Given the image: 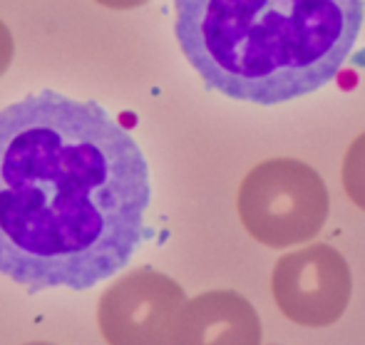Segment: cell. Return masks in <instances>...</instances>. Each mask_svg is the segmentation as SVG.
<instances>
[{
  "label": "cell",
  "mask_w": 365,
  "mask_h": 345,
  "mask_svg": "<svg viewBox=\"0 0 365 345\" xmlns=\"http://www.w3.org/2000/svg\"><path fill=\"white\" fill-rule=\"evenodd\" d=\"M13 55H15L13 35H10L8 25L0 20V77H3L5 70L10 68V63H13Z\"/></svg>",
  "instance_id": "8"
},
{
  "label": "cell",
  "mask_w": 365,
  "mask_h": 345,
  "mask_svg": "<svg viewBox=\"0 0 365 345\" xmlns=\"http://www.w3.org/2000/svg\"><path fill=\"white\" fill-rule=\"evenodd\" d=\"M351 291V266L328 244L284 254L271 274V293L279 311L306 328H326L343 318Z\"/></svg>",
  "instance_id": "5"
},
{
  "label": "cell",
  "mask_w": 365,
  "mask_h": 345,
  "mask_svg": "<svg viewBox=\"0 0 365 345\" xmlns=\"http://www.w3.org/2000/svg\"><path fill=\"white\" fill-rule=\"evenodd\" d=\"M244 229L269 249L306 244L331 209L323 177L301 159H266L244 177L236 197Z\"/></svg>",
  "instance_id": "3"
},
{
  "label": "cell",
  "mask_w": 365,
  "mask_h": 345,
  "mask_svg": "<svg viewBox=\"0 0 365 345\" xmlns=\"http://www.w3.org/2000/svg\"><path fill=\"white\" fill-rule=\"evenodd\" d=\"M174 345H261V321L236 291H207L179 316Z\"/></svg>",
  "instance_id": "6"
},
{
  "label": "cell",
  "mask_w": 365,
  "mask_h": 345,
  "mask_svg": "<svg viewBox=\"0 0 365 345\" xmlns=\"http://www.w3.org/2000/svg\"><path fill=\"white\" fill-rule=\"evenodd\" d=\"M149 167L90 100L40 90L0 110V274L30 291L92 288L149 239Z\"/></svg>",
  "instance_id": "1"
},
{
  "label": "cell",
  "mask_w": 365,
  "mask_h": 345,
  "mask_svg": "<svg viewBox=\"0 0 365 345\" xmlns=\"http://www.w3.org/2000/svg\"><path fill=\"white\" fill-rule=\"evenodd\" d=\"M179 48L229 100L281 105L343 70L363 28V0H174Z\"/></svg>",
  "instance_id": "2"
},
{
  "label": "cell",
  "mask_w": 365,
  "mask_h": 345,
  "mask_svg": "<svg viewBox=\"0 0 365 345\" xmlns=\"http://www.w3.org/2000/svg\"><path fill=\"white\" fill-rule=\"evenodd\" d=\"M184 306V288L145 266L102 293L97 323L107 345H174Z\"/></svg>",
  "instance_id": "4"
},
{
  "label": "cell",
  "mask_w": 365,
  "mask_h": 345,
  "mask_svg": "<svg viewBox=\"0 0 365 345\" xmlns=\"http://www.w3.org/2000/svg\"><path fill=\"white\" fill-rule=\"evenodd\" d=\"M28 345H50V343H28Z\"/></svg>",
  "instance_id": "10"
},
{
  "label": "cell",
  "mask_w": 365,
  "mask_h": 345,
  "mask_svg": "<svg viewBox=\"0 0 365 345\" xmlns=\"http://www.w3.org/2000/svg\"><path fill=\"white\" fill-rule=\"evenodd\" d=\"M341 179L348 199L365 211V132L353 139L348 147L346 157H343Z\"/></svg>",
  "instance_id": "7"
},
{
  "label": "cell",
  "mask_w": 365,
  "mask_h": 345,
  "mask_svg": "<svg viewBox=\"0 0 365 345\" xmlns=\"http://www.w3.org/2000/svg\"><path fill=\"white\" fill-rule=\"evenodd\" d=\"M95 3L105 5V8H110V10H132V8L145 5L147 0H95Z\"/></svg>",
  "instance_id": "9"
}]
</instances>
